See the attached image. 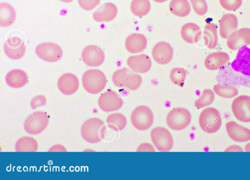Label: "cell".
<instances>
[{
  "mask_svg": "<svg viewBox=\"0 0 250 180\" xmlns=\"http://www.w3.org/2000/svg\"><path fill=\"white\" fill-rule=\"evenodd\" d=\"M83 139L90 143H97L104 139L106 126L104 122L98 118H91L86 120L81 129Z\"/></svg>",
  "mask_w": 250,
  "mask_h": 180,
  "instance_id": "6da1fadb",
  "label": "cell"
},
{
  "mask_svg": "<svg viewBox=\"0 0 250 180\" xmlns=\"http://www.w3.org/2000/svg\"><path fill=\"white\" fill-rule=\"evenodd\" d=\"M106 78L101 70L92 69L85 72L82 77V83L88 93L96 94L101 92L106 84Z\"/></svg>",
  "mask_w": 250,
  "mask_h": 180,
  "instance_id": "7a4b0ae2",
  "label": "cell"
},
{
  "mask_svg": "<svg viewBox=\"0 0 250 180\" xmlns=\"http://www.w3.org/2000/svg\"><path fill=\"white\" fill-rule=\"evenodd\" d=\"M112 79L113 83L117 87H126L131 90L139 88L142 82V78L140 75L134 73L127 68L115 71Z\"/></svg>",
  "mask_w": 250,
  "mask_h": 180,
  "instance_id": "3957f363",
  "label": "cell"
},
{
  "mask_svg": "<svg viewBox=\"0 0 250 180\" xmlns=\"http://www.w3.org/2000/svg\"><path fill=\"white\" fill-rule=\"evenodd\" d=\"M201 129L207 133H214L219 130L222 125V119L219 111L212 107L202 110L199 118Z\"/></svg>",
  "mask_w": 250,
  "mask_h": 180,
  "instance_id": "277c9868",
  "label": "cell"
},
{
  "mask_svg": "<svg viewBox=\"0 0 250 180\" xmlns=\"http://www.w3.org/2000/svg\"><path fill=\"white\" fill-rule=\"evenodd\" d=\"M191 115L190 112L184 107H176L170 110L167 116L168 126L174 130H181L190 123Z\"/></svg>",
  "mask_w": 250,
  "mask_h": 180,
  "instance_id": "5b68a950",
  "label": "cell"
},
{
  "mask_svg": "<svg viewBox=\"0 0 250 180\" xmlns=\"http://www.w3.org/2000/svg\"><path fill=\"white\" fill-rule=\"evenodd\" d=\"M131 121L133 126L137 129L146 130L149 129L153 123V114L147 106L139 105L132 111Z\"/></svg>",
  "mask_w": 250,
  "mask_h": 180,
  "instance_id": "8992f818",
  "label": "cell"
},
{
  "mask_svg": "<svg viewBox=\"0 0 250 180\" xmlns=\"http://www.w3.org/2000/svg\"><path fill=\"white\" fill-rule=\"evenodd\" d=\"M49 117L46 113L37 111L30 114L24 122L25 131L31 134L42 133L47 126Z\"/></svg>",
  "mask_w": 250,
  "mask_h": 180,
  "instance_id": "52a82bcc",
  "label": "cell"
},
{
  "mask_svg": "<svg viewBox=\"0 0 250 180\" xmlns=\"http://www.w3.org/2000/svg\"><path fill=\"white\" fill-rule=\"evenodd\" d=\"M152 141L157 149L161 152L169 151L173 145V139L167 128L156 127L151 131Z\"/></svg>",
  "mask_w": 250,
  "mask_h": 180,
  "instance_id": "ba28073f",
  "label": "cell"
},
{
  "mask_svg": "<svg viewBox=\"0 0 250 180\" xmlns=\"http://www.w3.org/2000/svg\"><path fill=\"white\" fill-rule=\"evenodd\" d=\"M35 51L40 59L48 62L59 61L63 56V51L61 46L57 43L50 42L39 44Z\"/></svg>",
  "mask_w": 250,
  "mask_h": 180,
  "instance_id": "9c48e42d",
  "label": "cell"
},
{
  "mask_svg": "<svg viewBox=\"0 0 250 180\" xmlns=\"http://www.w3.org/2000/svg\"><path fill=\"white\" fill-rule=\"evenodd\" d=\"M231 109L235 118L242 122H250V97L240 95L232 101Z\"/></svg>",
  "mask_w": 250,
  "mask_h": 180,
  "instance_id": "30bf717a",
  "label": "cell"
},
{
  "mask_svg": "<svg viewBox=\"0 0 250 180\" xmlns=\"http://www.w3.org/2000/svg\"><path fill=\"white\" fill-rule=\"evenodd\" d=\"M123 99L115 91H107L103 93L98 99L100 108L105 112H111L120 109L123 105Z\"/></svg>",
  "mask_w": 250,
  "mask_h": 180,
  "instance_id": "8fae6325",
  "label": "cell"
},
{
  "mask_svg": "<svg viewBox=\"0 0 250 180\" xmlns=\"http://www.w3.org/2000/svg\"><path fill=\"white\" fill-rule=\"evenodd\" d=\"M82 58L88 66L95 67L101 65L105 59L103 49L95 45H89L85 47L82 53Z\"/></svg>",
  "mask_w": 250,
  "mask_h": 180,
  "instance_id": "7c38bea8",
  "label": "cell"
},
{
  "mask_svg": "<svg viewBox=\"0 0 250 180\" xmlns=\"http://www.w3.org/2000/svg\"><path fill=\"white\" fill-rule=\"evenodd\" d=\"M4 50L9 58L19 60L24 55L26 46L21 38L18 36H12L9 38L5 43Z\"/></svg>",
  "mask_w": 250,
  "mask_h": 180,
  "instance_id": "4fadbf2b",
  "label": "cell"
},
{
  "mask_svg": "<svg viewBox=\"0 0 250 180\" xmlns=\"http://www.w3.org/2000/svg\"><path fill=\"white\" fill-rule=\"evenodd\" d=\"M227 44L232 50H237L244 45H250V28H242L233 32L228 38Z\"/></svg>",
  "mask_w": 250,
  "mask_h": 180,
  "instance_id": "5bb4252c",
  "label": "cell"
},
{
  "mask_svg": "<svg viewBox=\"0 0 250 180\" xmlns=\"http://www.w3.org/2000/svg\"><path fill=\"white\" fill-rule=\"evenodd\" d=\"M152 55L157 63L166 64L171 60L173 56V50L168 43L160 41L154 46Z\"/></svg>",
  "mask_w": 250,
  "mask_h": 180,
  "instance_id": "9a60e30c",
  "label": "cell"
},
{
  "mask_svg": "<svg viewBox=\"0 0 250 180\" xmlns=\"http://www.w3.org/2000/svg\"><path fill=\"white\" fill-rule=\"evenodd\" d=\"M226 128L229 138L233 140L243 142L250 140V129L234 121L226 124Z\"/></svg>",
  "mask_w": 250,
  "mask_h": 180,
  "instance_id": "2e32d148",
  "label": "cell"
},
{
  "mask_svg": "<svg viewBox=\"0 0 250 180\" xmlns=\"http://www.w3.org/2000/svg\"><path fill=\"white\" fill-rule=\"evenodd\" d=\"M79 80L74 74L67 73L62 75L58 81V87L64 95L74 94L79 87Z\"/></svg>",
  "mask_w": 250,
  "mask_h": 180,
  "instance_id": "e0dca14e",
  "label": "cell"
},
{
  "mask_svg": "<svg viewBox=\"0 0 250 180\" xmlns=\"http://www.w3.org/2000/svg\"><path fill=\"white\" fill-rule=\"evenodd\" d=\"M127 64L133 71L145 73L150 69L152 61L148 55L140 54L130 56L127 60Z\"/></svg>",
  "mask_w": 250,
  "mask_h": 180,
  "instance_id": "ac0fdd59",
  "label": "cell"
},
{
  "mask_svg": "<svg viewBox=\"0 0 250 180\" xmlns=\"http://www.w3.org/2000/svg\"><path fill=\"white\" fill-rule=\"evenodd\" d=\"M238 21L237 17L232 14H226L219 21V34L223 39H228L229 36L237 28Z\"/></svg>",
  "mask_w": 250,
  "mask_h": 180,
  "instance_id": "d6986e66",
  "label": "cell"
},
{
  "mask_svg": "<svg viewBox=\"0 0 250 180\" xmlns=\"http://www.w3.org/2000/svg\"><path fill=\"white\" fill-rule=\"evenodd\" d=\"M117 13L118 9L115 4L107 2L95 11L93 14V17L98 22H108L114 20Z\"/></svg>",
  "mask_w": 250,
  "mask_h": 180,
  "instance_id": "ffe728a7",
  "label": "cell"
},
{
  "mask_svg": "<svg viewBox=\"0 0 250 180\" xmlns=\"http://www.w3.org/2000/svg\"><path fill=\"white\" fill-rule=\"evenodd\" d=\"M229 60V56L225 52H215L208 55L205 59L204 65L210 70L219 69Z\"/></svg>",
  "mask_w": 250,
  "mask_h": 180,
  "instance_id": "44dd1931",
  "label": "cell"
},
{
  "mask_svg": "<svg viewBox=\"0 0 250 180\" xmlns=\"http://www.w3.org/2000/svg\"><path fill=\"white\" fill-rule=\"evenodd\" d=\"M147 45V39L142 34L133 33L125 39V46L126 50L131 53L142 52Z\"/></svg>",
  "mask_w": 250,
  "mask_h": 180,
  "instance_id": "7402d4cb",
  "label": "cell"
},
{
  "mask_svg": "<svg viewBox=\"0 0 250 180\" xmlns=\"http://www.w3.org/2000/svg\"><path fill=\"white\" fill-rule=\"evenodd\" d=\"M202 35L200 27L192 22H188L183 25L181 30L182 39L188 43L197 42Z\"/></svg>",
  "mask_w": 250,
  "mask_h": 180,
  "instance_id": "603a6c76",
  "label": "cell"
},
{
  "mask_svg": "<svg viewBox=\"0 0 250 180\" xmlns=\"http://www.w3.org/2000/svg\"><path fill=\"white\" fill-rule=\"evenodd\" d=\"M6 81L10 87L19 88L27 84L28 76L24 70L15 69L8 73L6 77Z\"/></svg>",
  "mask_w": 250,
  "mask_h": 180,
  "instance_id": "cb8c5ba5",
  "label": "cell"
},
{
  "mask_svg": "<svg viewBox=\"0 0 250 180\" xmlns=\"http://www.w3.org/2000/svg\"><path fill=\"white\" fill-rule=\"evenodd\" d=\"M17 14L13 6L9 3L2 2L0 4V25L9 27L16 21Z\"/></svg>",
  "mask_w": 250,
  "mask_h": 180,
  "instance_id": "d4e9b609",
  "label": "cell"
},
{
  "mask_svg": "<svg viewBox=\"0 0 250 180\" xmlns=\"http://www.w3.org/2000/svg\"><path fill=\"white\" fill-rule=\"evenodd\" d=\"M39 148L37 140L34 138L25 136L20 138L15 145L17 152H36Z\"/></svg>",
  "mask_w": 250,
  "mask_h": 180,
  "instance_id": "484cf974",
  "label": "cell"
},
{
  "mask_svg": "<svg viewBox=\"0 0 250 180\" xmlns=\"http://www.w3.org/2000/svg\"><path fill=\"white\" fill-rule=\"evenodd\" d=\"M169 8L172 14L180 17L188 16L191 11V7L188 0H171Z\"/></svg>",
  "mask_w": 250,
  "mask_h": 180,
  "instance_id": "4316f807",
  "label": "cell"
},
{
  "mask_svg": "<svg viewBox=\"0 0 250 180\" xmlns=\"http://www.w3.org/2000/svg\"><path fill=\"white\" fill-rule=\"evenodd\" d=\"M204 39L206 46L209 49L214 48L218 42L217 27L213 23L207 24L204 30Z\"/></svg>",
  "mask_w": 250,
  "mask_h": 180,
  "instance_id": "83f0119b",
  "label": "cell"
},
{
  "mask_svg": "<svg viewBox=\"0 0 250 180\" xmlns=\"http://www.w3.org/2000/svg\"><path fill=\"white\" fill-rule=\"evenodd\" d=\"M249 63H250V49L246 45L242 46L240 48L236 59L232 62L231 66L237 72Z\"/></svg>",
  "mask_w": 250,
  "mask_h": 180,
  "instance_id": "f1b7e54d",
  "label": "cell"
},
{
  "mask_svg": "<svg viewBox=\"0 0 250 180\" xmlns=\"http://www.w3.org/2000/svg\"><path fill=\"white\" fill-rule=\"evenodd\" d=\"M108 126L116 131H121L126 126V117L120 113H114L108 116L106 119Z\"/></svg>",
  "mask_w": 250,
  "mask_h": 180,
  "instance_id": "f546056e",
  "label": "cell"
},
{
  "mask_svg": "<svg viewBox=\"0 0 250 180\" xmlns=\"http://www.w3.org/2000/svg\"><path fill=\"white\" fill-rule=\"evenodd\" d=\"M150 9L151 4L149 0H132L130 4L131 12L137 17L146 15Z\"/></svg>",
  "mask_w": 250,
  "mask_h": 180,
  "instance_id": "4dcf8cb0",
  "label": "cell"
},
{
  "mask_svg": "<svg viewBox=\"0 0 250 180\" xmlns=\"http://www.w3.org/2000/svg\"><path fill=\"white\" fill-rule=\"evenodd\" d=\"M213 90L218 96L224 98H231L236 96L238 91L236 87L232 85L216 84Z\"/></svg>",
  "mask_w": 250,
  "mask_h": 180,
  "instance_id": "1f68e13d",
  "label": "cell"
},
{
  "mask_svg": "<svg viewBox=\"0 0 250 180\" xmlns=\"http://www.w3.org/2000/svg\"><path fill=\"white\" fill-rule=\"evenodd\" d=\"M215 98L214 93L210 89H204L200 98L194 102V105L197 108H202L210 105Z\"/></svg>",
  "mask_w": 250,
  "mask_h": 180,
  "instance_id": "d6a6232c",
  "label": "cell"
},
{
  "mask_svg": "<svg viewBox=\"0 0 250 180\" xmlns=\"http://www.w3.org/2000/svg\"><path fill=\"white\" fill-rule=\"evenodd\" d=\"M187 76L186 70L182 68H173L170 73L169 77L173 83L179 86H183Z\"/></svg>",
  "mask_w": 250,
  "mask_h": 180,
  "instance_id": "836d02e7",
  "label": "cell"
},
{
  "mask_svg": "<svg viewBox=\"0 0 250 180\" xmlns=\"http://www.w3.org/2000/svg\"><path fill=\"white\" fill-rule=\"evenodd\" d=\"M190 1L194 11L197 14L203 16L206 14L208 6L205 0H190Z\"/></svg>",
  "mask_w": 250,
  "mask_h": 180,
  "instance_id": "e575fe53",
  "label": "cell"
},
{
  "mask_svg": "<svg viewBox=\"0 0 250 180\" xmlns=\"http://www.w3.org/2000/svg\"><path fill=\"white\" fill-rule=\"evenodd\" d=\"M243 0H219L221 6L228 11H236L242 4Z\"/></svg>",
  "mask_w": 250,
  "mask_h": 180,
  "instance_id": "d590c367",
  "label": "cell"
},
{
  "mask_svg": "<svg viewBox=\"0 0 250 180\" xmlns=\"http://www.w3.org/2000/svg\"><path fill=\"white\" fill-rule=\"evenodd\" d=\"M101 0H78V2L83 9L89 11L95 8Z\"/></svg>",
  "mask_w": 250,
  "mask_h": 180,
  "instance_id": "8d00e7d4",
  "label": "cell"
},
{
  "mask_svg": "<svg viewBox=\"0 0 250 180\" xmlns=\"http://www.w3.org/2000/svg\"><path fill=\"white\" fill-rule=\"evenodd\" d=\"M47 100L44 95H40L34 97L31 101V106L32 108L35 109L46 104Z\"/></svg>",
  "mask_w": 250,
  "mask_h": 180,
  "instance_id": "74e56055",
  "label": "cell"
},
{
  "mask_svg": "<svg viewBox=\"0 0 250 180\" xmlns=\"http://www.w3.org/2000/svg\"><path fill=\"white\" fill-rule=\"evenodd\" d=\"M137 151L139 152H154L155 149L153 146L149 143H143L138 148Z\"/></svg>",
  "mask_w": 250,
  "mask_h": 180,
  "instance_id": "f35d334b",
  "label": "cell"
},
{
  "mask_svg": "<svg viewBox=\"0 0 250 180\" xmlns=\"http://www.w3.org/2000/svg\"><path fill=\"white\" fill-rule=\"evenodd\" d=\"M67 150L65 147L61 144H56L52 146L48 151L51 152H66Z\"/></svg>",
  "mask_w": 250,
  "mask_h": 180,
  "instance_id": "ab89813d",
  "label": "cell"
},
{
  "mask_svg": "<svg viewBox=\"0 0 250 180\" xmlns=\"http://www.w3.org/2000/svg\"><path fill=\"white\" fill-rule=\"evenodd\" d=\"M245 151L247 152L250 151V143H247L245 146Z\"/></svg>",
  "mask_w": 250,
  "mask_h": 180,
  "instance_id": "60d3db41",
  "label": "cell"
},
{
  "mask_svg": "<svg viewBox=\"0 0 250 180\" xmlns=\"http://www.w3.org/2000/svg\"><path fill=\"white\" fill-rule=\"evenodd\" d=\"M154 0V1H155L156 2L162 3V2L167 1V0Z\"/></svg>",
  "mask_w": 250,
  "mask_h": 180,
  "instance_id": "b9f144b4",
  "label": "cell"
},
{
  "mask_svg": "<svg viewBox=\"0 0 250 180\" xmlns=\"http://www.w3.org/2000/svg\"><path fill=\"white\" fill-rule=\"evenodd\" d=\"M60 0L63 2L68 3V2H70L72 1L73 0Z\"/></svg>",
  "mask_w": 250,
  "mask_h": 180,
  "instance_id": "7bdbcfd3",
  "label": "cell"
}]
</instances>
